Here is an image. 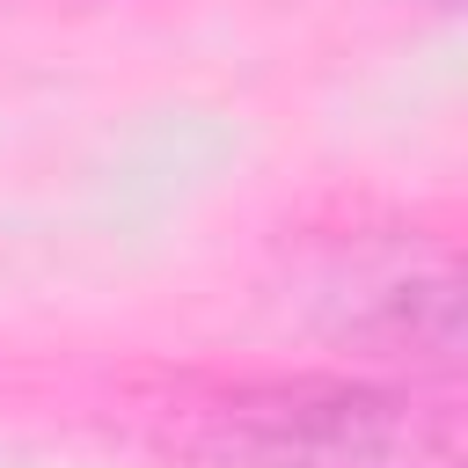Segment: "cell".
Listing matches in <instances>:
<instances>
[{"instance_id": "1", "label": "cell", "mask_w": 468, "mask_h": 468, "mask_svg": "<svg viewBox=\"0 0 468 468\" xmlns=\"http://www.w3.org/2000/svg\"><path fill=\"white\" fill-rule=\"evenodd\" d=\"M176 446L219 468H461V402L380 380H256L176 410Z\"/></svg>"}]
</instances>
